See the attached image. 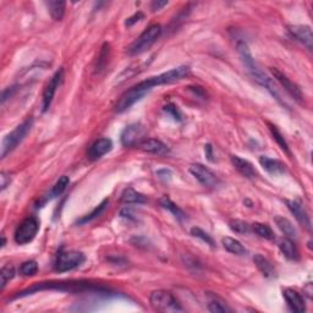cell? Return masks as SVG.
<instances>
[{
  "mask_svg": "<svg viewBox=\"0 0 313 313\" xmlns=\"http://www.w3.org/2000/svg\"><path fill=\"white\" fill-rule=\"evenodd\" d=\"M160 205H162L163 208H165V210L172 212L173 216L175 217L179 221H182V220L187 219V217H186L185 212L182 211L181 208H179L178 205H176L172 200H170V198L163 197L162 200H160Z\"/></svg>",
  "mask_w": 313,
  "mask_h": 313,
  "instance_id": "obj_25",
  "label": "cell"
},
{
  "mask_svg": "<svg viewBox=\"0 0 313 313\" xmlns=\"http://www.w3.org/2000/svg\"><path fill=\"white\" fill-rule=\"evenodd\" d=\"M204 152H205V156H207L208 159L211 160V162H213V148H212L211 144H207V146H204Z\"/></svg>",
  "mask_w": 313,
  "mask_h": 313,
  "instance_id": "obj_41",
  "label": "cell"
},
{
  "mask_svg": "<svg viewBox=\"0 0 313 313\" xmlns=\"http://www.w3.org/2000/svg\"><path fill=\"white\" fill-rule=\"evenodd\" d=\"M143 152L152 154H158V156H164L168 153V147L163 143L162 141L156 140V138H144L143 141L138 144Z\"/></svg>",
  "mask_w": 313,
  "mask_h": 313,
  "instance_id": "obj_18",
  "label": "cell"
},
{
  "mask_svg": "<svg viewBox=\"0 0 313 313\" xmlns=\"http://www.w3.org/2000/svg\"><path fill=\"white\" fill-rule=\"evenodd\" d=\"M286 205L290 212L294 214V217L296 218V220L299 221L303 227H306L307 230H311V218H309L307 210L303 207L301 202L295 200H286Z\"/></svg>",
  "mask_w": 313,
  "mask_h": 313,
  "instance_id": "obj_14",
  "label": "cell"
},
{
  "mask_svg": "<svg viewBox=\"0 0 313 313\" xmlns=\"http://www.w3.org/2000/svg\"><path fill=\"white\" fill-rule=\"evenodd\" d=\"M150 302L152 307L158 312H184V307L178 301V299L166 290H157V291L152 293L150 296Z\"/></svg>",
  "mask_w": 313,
  "mask_h": 313,
  "instance_id": "obj_4",
  "label": "cell"
},
{
  "mask_svg": "<svg viewBox=\"0 0 313 313\" xmlns=\"http://www.w3.org/2000/svg\"><path fill=\"white\" fill-rule=\"evenodd\" d=\"M232 163L234 168L241 174L243 178L256 179L258 176L256 168L252 165V163H249L247 159H243V158L239 156H232Z\"/></svg>",
  "mask_w": 313,
  "mask_h": 313,
  "instance_id": "obj_16",
  "label": "cell"
},
{
  "mask_svg": "<svg viewBox=\"0 0 313 313\" xmlns=\"http://www.w3.org/2000/svg\"><path fill=\"white\" fill-rule=\"evenodd\" d=\"M64 80V70L59 69L58 71L53 75V77L50 78L48 84H47L46 88L43 91V97H42V112L46 113L48 112L50 107H52L53 99H54L56 90H58L60 84Z\"/></svg>",
  "mask_w": 313,
  "mask_h": 313,
  "instance_id": "obj_10",
  "label": "cell"
},
{
  "mask_svg": "<svg viewBox=\"0 0 313 313\" xmlns=\"http://www.w3.org/2000/svg\"><path fill=\"white\" fill-rule=\"evenodd\" d=\"M32 125H33V119L28 118L27 120H25L22 124L16 126V128L12 130L10 134H8L4 138H3L2 142L3 159H4L8 154H10L11 152L14 151L22 141H24V138L26 137V135L30 132V130L32 129Z\"/></svg>",
  "mask_w": 313,
  "mask_h": 313,
  "instance_id": "obj_5",
  "label": "cell"
},
{
  "mask_svg": "<svg viewBox=\"0 0 313 313\" xmlns=\"http://www.w3.org/2000/svg\"><path fill=\"white\" fill-rule=\"evenodd\" d=\"M40 290H60V291H85V290H103V287L94 286L93 284L87 283V281H70V283H62V281H56V283H40L36 284L32 287H28L27 290L18 293V295L15 297H24L31 294L40 291Z\"/></svg>",
  "mask_w": 313,
  "mask_h": 313,
  "instance_id": "obj_3",
  "label": "cell"
},
{
  "mask_svg": "<svg viewBox=\"0 0 313 313\" xmlns=\"http://www.w3.org/2000/svg\"><path fill=\"white\" fill-rule=\"evenodd\" d=\"M165 112L172 114L174 119L181 120V114H180L179 109H178V107L174 106V104H169V106H166V107H165Z\"/></svg>",
  "mask_w": 313,
  "mask_h": 313,
  "instance_id": "obj_37",
  "label": "cell"
},
{
  "mask_svg": "<svg viewBox=\"0 0 313 313\" xmlns=\"http://www.w3.org/2000/svg\"><path fill=\"white\" fill-rule=\"evenodd\" d=\"M165 5H168V2H153L151 4V8H152V11H158V10H160V9L163 8V6H165Z\"/></svg>",
  "mask_w": 313,
  "mask_h": 313,
  "instance_id": "obj_40",
  "label": "cell"
},
{
  "mask_svg": "<svg viewBox=\"0 0 313 313\" xmlns=\"http://www.w3.org/2000/svg\"><path fill=\"white\" fill-rule=\"evenodd\" d=\"M268 126H269V131H270L272 136H273V138H274V140L277 141V143L279 144V147H280L281 150H283L284 152H286L287 154H290L289 144L286 143L285 138H284V137H283V135L280 134V131H279V130L277 129V126L272 125V124H269V122H268Z\"/></svg>",
  "mask_w": 313,
  "mask_h": 313,
  "instance_id": "obj_32",
  "label": "cell"
},
{
  "mask_svg": "<svg viewBox=\"0 0 313 313\" xmlns=\"http://www.w3.org/2000/svg\"><path fill=\"white\" fill-rule=\"evenodd\" d=\"M5 242H6L5 236H4V235H2V247H4V246H5Z\"/></svg>",
  "mask_w": 313,
  "mask_h": 313,
  "instance_id": "obj_42",
  "label": "cell"
},
{
  "mask_svg": "<svg viewBox=\"0 0 313 313\" xmlns=\"http://www.w3.org/2000/svg\"><path fill=\"white\" fill-rule=\"evenodd\" d=\"M287 28H289V32L293 38L302 43L308 50H312L313 34L311 27L307 26V25H291Z\"/></svg>",
  "mask_w": 313,
  "mask_h": 313,
  "instance_id": "obj_13",
  "label": "cell"
},
{
  "mask_svg": "<svg viewBox=\"0 0 313 313\" xmlns=\"http://www.w3.org/2000/svg\"><path fill=\"white\" fill-rule=\"evenodd\" d=\"M278 229L284 234V236L290 240H296L297 239V230L296 227L293 225V223L289 219L284 217H276L274 218Z\"/></svg>",
  "mask_w": 313,
  "mask_h": 313,
  "instance_id": "obj_21",
  "label": "cell"
},
{
  "mask_svg": "<svg viewBox=\"0 0 313 313\" xmlns=\"http://www.w3.org/2000/svg\"><path fill=\"white\" fill-rule=\"evenodd\" d=\"M189 170L195 176V179L198 180V182L203 185L204 187L216 189L220 185V180L218 179L216 174L202 164H192Z\"/></svg>",
  "mask_w": 313,
  "mask_h": 313,
  "instance_id": "obj_9",
  "label": "cell"
},
{
  "mask_svg": "<svg viewBox=\"0 0 313 313\" xmlns=\"http://www.w3.org/2000/svg\"><path fill=\"white\" fill-rule=\"evenodd\" d=\"M46 5L48 6L50 15H52V17L54 18L55 21H60L64 17L66 6L64 2H47Z\"/></svg>",
  "mask_w": 313,
  "mask_h": 313,
  "instance_id": "obj_26",
  "label": "cell"
},
{
  "mask_svg": "<svg viewBox=\"0 0 313 313\" xmlns=\"http://www.w3.org/2000/svg\"><path fill=\"white\" fill-rule=\"evenodd\" d=\"M141 18H143V14H142V12H137V14H135L132 17H129L128 20H126L125 25L126 26H132V25L136 24V22L140 21Z\"/></svg>",
  "mask_w": 313,
  "mask_h": 313,
  "instance_id": "obj_39",
  "label": "cell"
},
{
  "mask_svg": "<svg viewBox=\"0 0 313 313\" xmlns=\"http://www.w3.org/2000/svg\"><path fill=\"white\" fill-rule=\"evenodd\" d=\"M162 32L163 30L160 25H152L147 30H144L143 33L131 44V47L129 48V54L138 55L144 53L157 42V39L160 37Z\"/></svg>",
  "mask_w": 313,
  "mask_h": 313,
  "instance_id": "obj_6",
  "label": "cell"
},
{
  "mask_svg": "<svg viewBox=\"0 0 313 313\" xmlns=\"http://www.w3.org/2000/svg\"><path fill=\"white\" fill-rule=\"evenodd\" d=\"M254 262L257 267V269L261 272L262 276L265 278H274L276 277V269H274L273 264L264 258L262 255H256L254 257Z\"/></svg>",
  "mask_w": 313,
  "mask_h": 313,
  "instance_id": "obj_22",
  "label": "cell"
},
{
  "mask_svg": "<svg viewBox=\"0 0 313 313\" xmlns=\"http://www.w3.org/2000/svg\"><path fill=\"white\" fill-rule=\"evenodd\" d=\"M113 150V141L108 137L99 138L97 140L92 146L90 147V151H88V157L90 159L97 160L99 158H102L103 156H106L107 153H109L110 151Z\"/></svg>",
  "mask_w": 313,
  "mask_h": 313,
  "instance_id": "obj_15",
  "label": "cell"
},
{
  "mask_svg": "<svg viewBox=\"0 0 313 313\" xmlns=\"http://www.w3.org/2000/svg\"><path fill=\"white\" fill-rule=\"evenodd\" d=\"M191 235L195 236V238L201 239L202 241H204L205 243H208V245L212 246V247H214V246H216V243H214V240L212 239L207 233H204L203 230L200 229V227H192V229H191Z\"/></svg>",
  "mask_w": 313,
  "mask_h": 313,
  "instance_id": "obj_35",
  "label": "cell"
},
{
  "mask_svg": "<svg viewBox=\"0 0 313 313\" xmlns=\"http://www.w3.org/2000/svg\"><path fill=\"white\" fill-rule=\"evenodd\" d=\"M190 75V68L186 65L178 66V68L172 69V70L163 72V74L153 76V77L147 78V80L140 82V84L135 85V88L137 91H140L141 93H143L144 96L150 92L153 87L157 86H163V85H169L174 84V82H178L184 80Z\"/></svg>",
  "mask_w": 313,
  "mask_h": 313,
  "instance_id": "obj_2",
  "label": "cell"
},
{
  "mask_svg": "<svg viewBox=\"0 0 313 313\" xmlns=\"http://www.w3.org/2000/svg\"><path fill=\"white\" fill-rule=\"evenodd\" d=\"M229 226H230V229H232L233 232L236 234H247L249 233V230H251V227H249L247 223H245V221L239 220V219L230 221Z\"/></svg>",
  "mask_w": 313,
  "mask_h": 313,
  "instance_id": "obj_34",
  "label": "cell"
},
{
  "mask_svg": "<svg viewBox=\"0 0 313 313\" xmlns=\"http://www.w3.org/2000/svg\"><path fill=\"white\" fill-rule=\"evenodd\" d=\"M270 72H272V75H273V77L281 85V87H283L284 90H285L286 92L294 98V99L297 100V102H301L302 93H301V90H300L299 86H297L296 84H294V82L290 80L286 75H284L283 72H280L276 68L270 69Z\"/></svg>",
  "mask_w": 313,
  "mask_h": 313,
  "instance_id": "obj_12",
  "label": "cell"
},
{
  "mask_svg": "<svg viewBox=\"0 0 313 313\" xmlns=\"http://www.w3.org/2000/svg\"><path fill=\"white\" fill-rule=\"evenodd\" d=\"M208 309L213 313H226L232 312V308L226 305L223 300H220L219 297H213L208 303Z\"/></svg>",
  "mask_w": 313,
  "mask_h": 313,
  "instance_id": "obj_29",
  "label": "cell"
},
{
  "mask_svg": "<svg viewBox=\"0 0 313 313\" xmlns=\"http://www.w3.org/2000/svg\"><path fill=\"white\" fill-rule=\"evenodd\" d=\"M85 255L78 251H60L56 256L54 269L59 273H64L80 267L85 262Z\"/></svg>",
  "mask_w": 313,
  "mask_h": 313,
  "instance_id": "obj_7",
  "label": "cell"
},
{
  "mask_svg": "<svg viewBox=\"0 0 313 313\" xmlns=\"http://www.w3.org/2000/svg\"><path fill=\"white\" fill-rule=\"evenodd\" d=\"M221 242H223L224 248H225L227 252H230V254L236 256H245L247 254V249L245 248V246H243L239 240L226 236V238L221 240Z\"/></svg>",
  "mask_w": 313,
  "mask_h": 313,
  "instance_id": "obj_23",
  "label": "cell"
},
{
  "mask_svg": "<svg viewBox=\"0 0 313 313\" xmlns=\"http://www.w3.org/2000/svg\"><path fill=\"white\" fill-rule=\"evenodd\" d=\"M252 230H254L255 234H257L259 238L265 239V240H274L276 239V235H274L273 230L269 225L263 223H254L252 224Z\"/></svg>",
  "mask_w": 313,
  "mask_h": 313,
  "instance_id": "obj_27",
  "label": "cell"
},
{
  "mask_svg": "<svg viewBox=\"0 0 313 313\" xmlns=\"http://www.w3.org/2000/svg\"><path fill=\"white\" fill-rule=\"evenodd\" d=\"M0 180H2V184H0V185H2V191H4V190L8 187V186H10L11 178H10V175H9V174L3 172L2 175H0Z\"/></svg>",
  "mask_w": 313,
  "mask_h": 313,
  "instance_id": "obj_38",
  "label": "cell"
},
{
  "mask_svg": "<svg viewBox=\"0 0 313 313\" xmlns=\"http://www.w3.org/2000/svg\"><path fill=\"white\" fill-rule=\"evenodd\" d=\"M238 52L240 54V58H241L243 65L246 66V69H247L248 74L251 75V77L254 78V80L257 82V84L261 85L262 87H264L265 90L269 92L272 96H273L278 102H281L280 99V94L278 92L276 85H274V82L272 81V78L268 76L265 72L262 70L261 68H259V65L257 64V61L254 59V56H252L251 52H249L247 44L245 42H239L238 43Z\"/></svg>",
  "mask_w": 313,
  "mask_h": 313,
  "instance_id": "obj_1",
  "label": "cell"
},
{
  "mask_svg": "<svg viewBox=\"0 0 313 313\" xmlns=\"http://www.w3.org/2000/svg\"><path fill=\"white\" fill-rule=\"evenodd\" d=\"M121 201L126 204H141L146 202V197L134 189H126L121 195Z\"/></svg>",
  "mask_w": 313,
  "mask_h": 313,
  "instance_id": "obj_24",
  "label": "cell"
},
{
  "mask_svg": "<svg viewBox=\"0 0 313 313\" xmlns=\"http://www.w3.org/2000/svg\"><path fill=\"white\" fill-rule=\"evenodd\" d=\"M39 224L34 217H28L22 220L16 227L14 234V240L17 245H26L36 238Z\"/></svg>",
  "mask_w": 313,
  "mask_h": 313,
  "instance_id": "obj_8",
  "label": "cell"
},
{
  "mask_svg": "<svg viewBox=\"0 0 313 313\" xmlns=\"http://www.w3.org/2000/svg\"><path fill=\"white\" fill-rule=\"evenodd\" d=\"M15 277V268L12 265H4L0 270V289L4 290L6 284Z\"/></svg>",
  "mask_w": 313,
  "mask_h": 313,
  "instance_id": "obj_30",
  "label": "cell"
},
{
  "mask_svg": "<svg viewBox=\"0 0 313 313\" xmlns=\"http://www.w3.org/2000/svg\"><path fill=\"white\" fill-rule=\"evenodd\" d=\"M108 203H109V200H104L102 203H100L99 205H97V207L94 208V210L91 212L90 214H87V216H85L84 218H82V219L78 220V224H85V223H88V221L96 219V218L99 217L100 214H102L103 212L106 211V208H107V205H108Z\"/></svg>",
  "mask_w": 313,
  "mask_h": 313,
  "instance_id": "obj_31",
  "label": "cell"
},
{
  "mask_svg": "<svg viewBox=\"0 0 313 313\" xmlns=\"http://www.w3.org/2000/svg\"><path fill=\"white\" fill-rule=\"evenodd\" d=\"M38 270V264L36 261H27L24 262L20 267V274L22 277H31L34 276Z\"/></svg>",
  "mask_w": 313,
  "mask_h": 313,
  "instance_id": "obj_33",
  "label": "cell"
},
{
  "mask_svg": "<svg viewBox=\"0 0 313 313\" xmlns=\"http://www.w3.org/2000/svg\"><path fill=\"white\" fill-rule=\"evenodd\" d=\"M283 295L285 297L287 305L291 308V311L297 313H303L306 311V303L301 294H299L294 289H285L283 291Z\"/></svg>",
  "mask_w": 313,
  "mask_h": 313,
  "instance_id": "obj_17",
  "label": "cell"
},
{
  "mask_svg": "<svg viewBox=\"0 0 313 313\" xmlns=\"http://www.w3.org/2000/svg\"><path fill=\"white\" fill-rule=\"evenodd\" d=\"M279 248L281 251V254L287 259H291V261H297V259L300 258V254H299V249H297L295 242H294V240H290L287 238L281 239L279 241Z\"/></svg>",
  "mask_w": 313,
  "mask_h": 313,
  "instance_id": "obj_20",
  "label": "cell"
},
{
  "mask_svg": "<svg viewBox=\"0 0 313 313\" xmlns=\"http://www.w3.org/2000/svg\"><path fill=\"white\" fill-rule=\"evenodd\" d=\"M69 184H70V179H69V176L62 175L61 178H59L58 181L55 182V185L53 186L52 191H50V196L48 197V200H52V198H55L61 195L66 190V187H68Z\"/></svg>",
  "mask_w": 313,
  "mask_h": 313,
  "instance_id": "obj_28",
  "label": "cell"
},
{
  "mask_svg": "<svg viewBox=\"0 0 313 313\" xmlns=\"http://www.w3.org/2000/svg\"><path fill=\"white\" fill-rule=\"evenodd\" d=\"M259 164H261V166L263 168L265 172L273 174V175H279V174L285 173V164L281 163L280 160L262 156L259 157Z\"/></svg>",
  "mask_w": 313,
  "mask_h": 313,
  "instance_id": "obj_19",
  "label": "cell"
},
{
  "mask_svg": "<svg viewBox=\"0 0 313 313\" xmlns=\"http://www.w3.org/2000/svg\"><path fill=\"white\" fill-rule=\"evenodd\" d=\"M16 90H17V86H11V87L5 88V90L3 91V94H2V103L4 104L6 102V99H9V98H11L12 96H14L15 92H16Z\"/></svg>",
  "mask_w": 313,
  "mask_h": 313,
  "instance_id": "obj_36",
  "label": "cell"
},
{
  "mask_svg": "<svg viewBox=\"0 0 313 313\" xmlns=\"http://www.w3.org/2000/svg\"><path fill=\"white\" fill-rule=\"evenodd\" d=\"M146 129L140 122L126 126L121 134V144L125 147H136L144 140Z\"/></svg>",
  "mask_w": 313,
  "mask_h": 313,
  "instance_id": "obj_11",
  "label": "cell"
}]
</instances>
